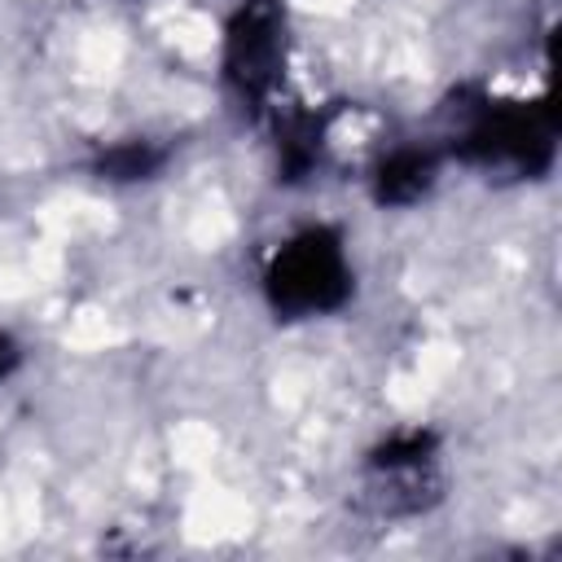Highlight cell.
Returning <instances> with one entry per match:
<instances>
[{
    "label": "cell",
    "instance_id": "6da1fadb",
    "mask_svg": "<svg viewBox=\"0 0 562 562\" xmlns=\"http://www.w3.org/2000/svg\"><path fill=\"white\" fill-rule=\"evenodd\" d=\"M277 303L285 307H329L342 294V259L325 233H307L277 255L272 268Z\"/></svg>",
    "mask_w": 562,
    "mask_h": 562
},
{
    "label": "cell",
    "instance_id": "7a4b0ae2",
    "mask_svg": "<svg viewBox=\"0 0 562 562\" xmlns=\"http://www.w3.org/2000/svg\"><path fill=\"white\" fill-rule=\"evenodd\" d=\"M4 360H9V351H4V342H0V369H4Z\"/></svg>",
    "mask_w": 562,
    "mask_h": 562
}]
</instances>
